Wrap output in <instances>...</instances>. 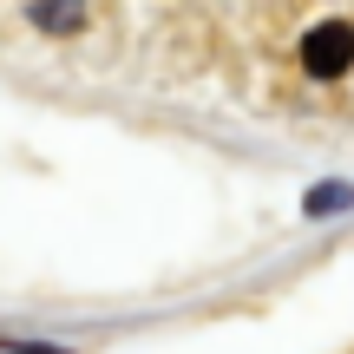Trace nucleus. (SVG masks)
Returning <instances> with one entry per match:
<instances>
[{"mask_svg": "<svg viewBox=\"0 0 354 354\" xmlns=\"http://www.w3.org/2000/svg\"><path fill=\"white\" fill-rule=\"evenodd\" d=\"M348 66H354V26L348 20H322L302 39V73L308 79H342Z\"/></svg>", "mask_w": 354, "mask_h": 354, "instance_id": "1", "label": "nucleus"}, {"mask_svg": "<svg viewBox=\"0 0 354 354\" xmlns=\"http://www.w3.org/2000/svg\"><path fill=\"white\" fill-rule=\"evenodd\" d=\"M26 20H33L39 33H79V26H86V0H33Z\"/></svg>", "mask_w": 354, "mask_h": 354, "instance_id": "2", "label": "nucleus"}, {"mask_svg": "<svg viewBox=\"0 0 354 354\" xmlns=\"http://www.w3.org/2000/svg\"><path fill=\"white\" fill-rule=\"evenodd\" d=\"M302 210H308V216H335V210H354V184H315Z\"/></svg>", "mask_w": 354, "mask_h": 354, "instance_id": "3", "label": "nucleus"}, {"mask_svg": "<svg viewBox=\"0 0 354 354\" xmlns=\"http://www.w3.org/2000/svg\"><path fill=\"white\" fill-rule=\"evenodd\" d=\"M0 354H66V348H39V342H0Z\"/></svg>", "mask_w": 354, "mask_h": 354, "instance_id": "4", "label": "nucleus"}]
</instances>
